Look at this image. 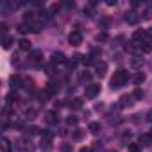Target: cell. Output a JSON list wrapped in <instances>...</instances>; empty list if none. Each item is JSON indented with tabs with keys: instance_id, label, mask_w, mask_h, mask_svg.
Segmentation results:
<instances>
[{
	"instance_id": "obj_1",
	"label": "cell",
	"mask_w": 152,
	"mask_h": 152,
	"mask_svg": "<svg viewBox=\"0 0 152 152\" xmlns=\"http://www.w3.org/2000/svg\"><path fill=\"white\" fill-rule=\"evenodd\" d=\"M129 81V72L127 70H116L115 75L111 77V90H118L122 86H125Z\"/></svg>"
},
{
	"instance_id": "obj_2",
	"label": "cell",
	"mask_w": 152,
	"mask_h": 152,
	"mask_svg": "<svg viewBox=\"0 0 152 152\" xmlns=\"http://www.w3.org/2000/svg\"><path fill=\"white\" fill-rule=\"evenodd\" d=\"M68 41H70V45H73V47H79V45L83 43V34H81V31H72L70 36H68Z\"/></svg>"
},
{
	"instance_id": "obj_3",
	"label": "cell",
	"mask_w": 152,
	"mask_h": 152,
	"mask_svg": "<svg viewBox=\"0 0 152 152\" xmlns=\"http://www.w3.org/2000/svg\"><path fill=\"white\" fill-rule=\"evenodd\" d=\"M29 61H31L32 64L39 66V64L43 63V52H41V50H32V52L29 54Z\"/></svg>"
},
{
	"instance_id": "obj_4",
	"label": "cell",
	"mask_w": 152,
	"mask_h": 152,
	"mask_svg": "<svg viewBox=\"0 0 152 152\" xmlns=\"http://www.w3.org/2000/svg\"><path fill=\"white\" fill-rule=\"evenodd\" d=\"M99 93H100V84L91 83V84L86 86V97H88V99H95Z\"/></svg>"
},
{
	"instance_id": "obj_5",
	"label": "cell",
	"mask_w": 152,
	"mask_h": 152,
	"mask_svg": "<svg viewBox=\"0 0 152 152\" xmlns=\"http://www.w3.org/2000/svg\"><path fill=\"white\" fill-rule=\"evenodd\" d=\"M9 84H11L13 90H18V88L23 86V79L20 77L18 73H15V75H11V77H9Z\"/></svg>"
},
{
	"instance_id": "obj_6",
	"label": "cell",
	"mask_w": 152,
	"mask_h": 152,
	"mask_svg": "<svg viewBox=\"0 0 152 152\" xmlns=\"http://www.w3.org/2000/svg\"><path fill=\"white\" fill-rule=\"evenodd\" d=\"M43 118H45V122H47L48 125H56V124L59 122V116H57V113H56V111H47Z\"/></svg>"
},
{
	"instance_id": "obj_7",
	"label": "cell",
	"mask_w": 152,
	"mask_h": 152,
	"mask_svg": "<svg viewBox=\"0 0 152 152\" xmlns=\"http://www.w3.org/2000/svg\"><path fill=\"white\" fill-rule=\"evenodd\" d=\"M50 63L52 64H63V63H66V57H64L63 52H54L52 57H50Z\"/></svg>"
},
{
	"instance_id": "obj_8",
	"label": "cell",
	"mask_w": 152,
	"mask_h": 152,
	"mask_svg": "<svg viewBox=\"0 0 152 152\" xmlns=\"http://www.w3.org/2000/svg\"><path fill=\"white\" fill-rule=\"evenodd\" d=\"M125 22H127L129 25H134V23H138V22H140V16H138V13H136V11H129V13H125Z\"/></svg>"
},
{
	"instance_id": "obj_9",
	"label": "cell",
	"mask_w": 152,
	"mask_h": 152,
	"mask_svg": "<svg viewBox=\"0 0 152 152\" xmlns=\"http://www.w3.org/2000/svg\"><path fill=\"white\" fill-rule=\"evenodd\" d=\"M106 70H107V64H106L104 61L95 63V73L99 75V77H104V75H106Z\"/></svg>"
},
{
	"instance_id": "obj_10",
	"label": "cell",
	"mask_w": 152,
	"mask_h": 152,
	"mask_svg": "<svg viewBox=\"0 0 152 152\" xmlns=\"http://www.w3.org/2000/svg\"><path fill=\"white\" fill-rule=\"evenodd\" d=\"M18 148L22 152H32L34 145H31V141H27V140H22V141H18Z\"/></svg>"
},
{
	"instance_id": "obj_11",
	"label": "cell",
	"mask_w": 152,
	"mask_h": 152,
	"mask_svg": "<svg viewBox=\"0 0 152 152\" xmlns=\"http://www.w3.org/2000/svg\"><path fill=\"white\" fill-rule=\"evenodd\" d=\"M152 145V134H141L140 136V147H150Z\"/></svg>"
},
{
	"instance_id": "obj_12",
	"label": "cell",
	"mask_w": 152,
	"mask_h": 152,
	"mask_svg": "<svg viewBox=\"0 0 152 152\" xmlns=\"http://www.w3.org/2000/svg\"><path fill=\"white\" fill-rule=\"evenodd\" d=\"M132 83H134L136 86L143 84V83H145V73H143V72H138V73H134V75H132Z\"/></svg>"
},
{
	"instance_id": "obj_13",
	"label": "cell",
	"mask_w": 152,
	"mask_h": 152,
	"mask_svg": "<svg viewBox=\"0 0 152 152\" xmlns=\"http://www.w3.org/2000/svg\"><path fill=\"white\" fill-rule=\"evenodd\" d=\"M18 32H20V34L34 32V29H32V23H20V25H18Z\"/></svg>"
},
{
	"instance_id": "obj_14",
	"label": "cell",
	"mask_w": 152,
	"mask_h": 152,
	"mask_svg": "<svg viewBox=\"0 0 152 152\" xmlns=\"http://www.w3.org/2000/svg\"><path fill=\"white\" fill-rule=\"evenodd\" d=\"M47 91H48L50 95H56V93L59 91V83H56V81H50V83L47 84Z\"/></svg>"
},
{
	"instance_id": "obj_15",
	"label": "cell",
	"mask_w": 152,
	"mask_h": 152,
	"mask_svg": "<svg viewBox=\"0 0 152 152\" xmlns=\"http://www.w3.org/2000/svg\"><path fill=\"white\" fill-rule=\"evenodd\" d=\"M120 100H122V102H120V106H122V107H127V106H132L134 97H132V95H124Z\"/></svg>"
},
{
	"instance_id": "obj_16",
	"label": "cell",
	"mask_w": 152,
	"mask_h": 152,
	"mask_svg": "<svg viewBox=\"0 0 152 152\" xmlns=\"http://www.w3.org/2000/svg\"><path fill=\"white\" fill-rule=\"evenodd\" d=\"M18 47H20V50H31V41L27 39V38H22L20 41H18Z\"/></svg>"
},
{
	"instance_id": "obj_17",
	"label": "cell",
	"mask_w": 152,
	"mask_h": 152,
	"mask_svg": "<svg viewBox=\"0 0 152 152\" xmlns=\"http://www.w3.org/2000/svg\"><path fill=\"white\" fill-rule=\"evenodd\" d=\"M143 64V57H140V56H132L131 57V66L132 68H140Z\"/></svg>"
},
{
	"instance_id": "obj_18",
	"label": "cell",
	"mask_w": 152,
	"mask_h": 152,
	"mask_svg": "<svg viewBox=\"0 0 152 152\" xmlns=\"http://www.w3.org/2000/svg\"><path fill=\"white\" fill-rule=\"evenodd\" d=\"M83 104H84V100L77 97V99H73V100L70 102V107H72V109H81V107H83Z\"/></svg>"
},
{
	"instance_id": "obj_19",
	"label": "cell",
	"mask_w": 152,
	"mask_h": 152,
	"mask_svg": "<svg viewBox=\"0 0 152 152\" xmlns=\"http://www.w3.org/2000/svg\"><path fill=\"white\" fill-rule=\"evenodd\" d=\"M0 147H2V152H11V141H9L7 138H4V140H2Z\"/></svg>"
},
{
	"instance_id": "obj_20",
	"label": "cell",
	"mask_w": 152,
	"mask_h": 152,
	"mask_svg": "<svg viewBox=\"0 0 152 152\" xmlns=\"http://www.w3.org/2000/svg\"><path fill=\"white\" fill-rule=\"evenodd\" d=\"M48 97H52V95H50V93H48L47 90H45V91H39V93H38V99H39V102H41V104H45V102L48 100Z\"/></svg>"
},
{
	"instance_id": "obj_21",
	"label": "cell",
	"mask_w": 152,
	"mask_h": 152,
	"mask_svg": "<svg viewBox=\"0 0 152 152\" xmlns=\"http://www.w3.org/2000/svg\"><path fill=\"white\" fill-rule=\"evenodd\" d=\"M90 132L91 134H99L100 132V124L99 122H91L90 124Z\"/></svg>"
},
{
	"instance_id": "obj_22",
	"label": "cell",
	"mask_w": 152,
	"mask_h": 152,
	"mask_svg": "<svg viewBox=\"0 0 152 152\" xmlns=\"http://www.w3.org/2000/svg\"><path fill=\"white\" fill-rule=\"evenodd\" d=\"M11 45H13V38H11V36H4V38H2V47H4V48H9Z\"/></svg>"
},
{
	"instance_id": "obj_23",
	"label": "cell",
	"mask_w": 152,
	"mask_h": 152,
	"mask_svg": "<svg viewBox=\"0 0 152 152\" xmlns=\"http://www.w3.org/2000/svg\"><path fill=\"white\" fill-rule=\"evenodd\" d=\"M79 79H81V83H88V81H91V73H88V72H81Z\"/></svg>"
},
{
	"instance_id": "obj_24",
	"label": "cell",
	"mask_w": 152,
	"mask_h": 152,
	"mask_svg": "<svg viewBox=\"0 0 152 152\" xmlns=\"http://www.w3.org/2000/svg\"><path fill=\"white\" fill-rule=\"evenodd\" d=\"M41 131H39V127H36V125H31V127H27V134H31V136H34V134H39Z\"/></svg>"
},
{
	"instance_id": "obj_25",
	"label": "cell",
	"mask_w": 152,
	"mask_h": 152,
	"mask_svg": "<svg viewBox=\"0 0 152 152\" xmlns=\"http://www.w3.org/2000/svg\"><path fill=\"white\" fill-rule=\"evenodd\" d=\"M140 48H141L143 52H150V50H152V45H150L148 41H143V43L140 45Z\"/></svg>"
},
{
	"instance_id": "obj_26",
	"label": "cell",
	"mask_w": 152,
	"mask_h": 152,
	"mask_svg": "<svg viewBox=\"0 0 152 152\" xmlns=\"http://www.w3.org/2000/svg\"><path fill=\"white\" fill-rule=\"evenodd\" d=\"M25 118H29V120H32V118H36V109H27L25 111Z\"/></svg>"
},
{
	"instance_id": "obj_27",
	"label": "cell",
	"mask_w": 152,
	"mask_h": 152,
	"mask_svg": "<svg viewBox=\"0 0 152 152\" xmlns=\"http://www.w3.org/2000/svg\"><path fill=\"white\" fill-rule=\"evenodd\" d=\"M129 152H140V143H129Z\"/></svg>"
},
{
	"instance_id": "obj_28",
	"label": "cell",
	"mask_w": 152,
	"mask_h": 152,
	"mask_svg": "<svg viewBox=\"0 0 152 152\" xmlns=\"http://www.w3.org/2000/svg\"><path fill=\"white\" fill-rule=\"evenodd\" d=\"M66 124L68 125H77V116H68L66 118Z\"/></svg>"
},
{
	"instance_id": "obj_29",
	"label": "cell",
	"mask_w": 152,
	"mask_h": 152,
	"mask_svg": "<svg viewBox=\"0 0 152 152\" xmlns=\"http://www.w3.org/2000/svg\"><path fill=\"white\" fill-rule=\"evenodd\" d=\"M16 100H18L16 93H9V95H7V102H9V104H13V102H16Z\"/></svg>"
},
{
	"instance_id": "obj_30",
	"label": "cell",
	"mask_w": 152,
	"mask_h": 152,
	"mask_svg": "<svg viewBox=\"0 0 152 152\" xmlns=\"http://www.w3.org/2000/svg\"><path fill=\"white\" fill-rule=\"evenodd\" d=\"M59 7H61V4H52L50 6V15H54L56 11H59Z\"/></svg>"
},
{
	"instance_id": "obj_31",
	"label": "cell",
	"mask_w": 152,
	"mask_h": 152,
	"mask_svg": "<svg viewBox=\"0 0 152 152\" xmlns=\"http://www.w3.org/2000/svg\"><path fill=\"white\" fill-rule=\"evenodd\" d=\"M23 18H25V20H27V22H31V20H32V18H34V13H32V11H27V13H25V16H23Z\"/></svg>"
},
{
	"instance_id": "obj_32",
	"label": "cell",
	"mask_w": 152,
	"mask_h": 152,
	"mask_svg": "<svg viewBox=\"0 0 152 152\" xmlns=\"http://www.w3.org/2000/svg\"><path fill=\"white\" fill-rule=\"evenodd\" d=\"M132 97H134V99H141V97H143V93H141V90L138 88V90H136V91L132 93Z\"/></svg>"
},
{
	"instance_id": "obj_33",
	"label": "cell",
	"mask_w": 152,
	"mask_h": 152,
	"mask_svg": "<svg viewBox=\"0 0 152 152\" xmlns=\"http://www.w3.org/2000/svg\"><path fill=\"white\" fill-rule=\"evenodd\" d=\"M106 39H107V34H104V32L97 36V41H106Z\"/></svg>"
},
{
	"instance_id": "obj_34",
	"label": "cell",
	"mask_w": 152,
	"mask_h": 152,
	"mask_svg": "<svg viewBox=\"0 0 152 152\" xmlns=\"http://www.w3.org/2000/svg\"><path fill=\"white\" fill-rule=\"evenodd\" d=\"M81 138H83V132L81 131H75L73 132V140H81Z\"/></svg>"
},
{
	"instance_id": "obj_35",
	"label": "cell",
	"mask_w": 152,
	"mask_h": 152,
	"mask_svg": "<svg viewBox=\"0 0 152 152\" xmlns=\"http://www.w3.org/2000/svg\"><path fill=\"white\" fill-rule=\"evenodd\" d=\"M70 150H72L70 145H63V152H70Z\"/></svg>"
},
{
	"instance_id": "obj_36",
	"label": "cell",
	"mask_w": 152,
	"mask_h": 152,
	"mask_svg": "<svg viewBox=\"0 0 152 152\" xmlns=\"http://www.w3.org/2000/svg\"><path fill=\"white\" fill-rule=\"evenodd\" d=\"M79 152H93V150H91V148H90V147H83V148H81V150H79Z\"/></svg>"
},
{
	"instance_id": "obj_37",
	"label": "cell",
	"mask_w": 152,
	"mask_h": 152,
	"mask_svg": "<svg viewBox=\"0 0 152 152\" xmlns=\"http://www.w3.org/2000/svg\"><path fill=\"white\" fill-rule=\"evenodd\" d=\"M0 31L6 32V31H7V25H6V23H0Z\"/></svg>"
},
{
	"instance_id": "obj_38",
	"label": "cell",
	"mask_w": 152,
	"mask_h": 152,
	"mask_svg": "<svg viewBox=\"0 0 152 152\" xmlns=\"http://www.w3.org/2000/svg\"><path fill=\"white\" fill-rule=\"evenodd\" d=\"M84 13H86L88 16H91V7H84Z\"/></svg>"
},
{
	"instance_id": "obj_39",
	"label": "cell",
	"mask_w": 152,
	"mask_h": 152,
	"mask_svg": "<svg viewBox=\"0 0 152 152\" xmlns=\"http://www.w3.org/2000/svg\"><path fill=\"white\" fill-rule=\"evenodd\" d=\"M147 38H150V39H152V29H147Z\"/></svg>"
},
{
	"instance_id": "obj_40",
	"label": "cell",
	"mask_w": 152,
	"mask_h": 152,
	"mask_svg": "<svg viewBox=\"0 0 152 152\" xmlns=\"http://www.w3.org/2000/svg\"><path fill=\"white\" fill-rule=\"evenodd\" d=\"M147 120H148V122H152V109L148 111V115H147Z\"/></svg>"
},
{
	"instance_id": "obj_41",
	"label": "cell",
	"mask_w": 152,
	"mask_h": 152,
	"mask_svg": "<svg viewBox=\"0 0 152 152\" xmlns=\"http://www.w3.org/2000/svg\"><path fill=\"white\" fill-rule=\"evenodd\" d=\"M132 48H134V45H131V43H129V45H125V50H132Z\"/></svg>"
},
{
	"instance_id": "obj_42",
	"label": "cell",
	"mask_w": 152,
	"mask_h": 152,
	"mask_svg": "<svg viewBox=\"0 0 152 152\" xmlns=\"http://www.w3.org/2000/svg\"><path fill=\"white\" fill-rule=\"evenodd\" d=\"M150 134H152V131H150Z\"/></svg>"
}]
</instances>
